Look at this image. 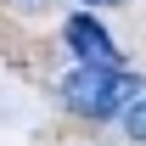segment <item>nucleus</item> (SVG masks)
<instances>
[{
  "instance_id": "f257e3e1",
  "label": "nucleus",
  "mask_w": 146,
  "mask_h": 146,
  "mask_svg": "<svg viewBox=\"0 0 146 146\" xmlns=\"http://www.w3.org/2000/svg\"><path fill=\"white\" fill-rule=\"evenodd\" d=\"M62 96H68V107L79 112V118H118V112L141 96V84L124 79L112 62H84V68L68 73Z\"/></svg>"
},
{
  "instance_id": "39448f33",
  "label": "nucleus",
  "mask_w": 146,
  "mask_h": 146,
  "mask_svg": "<svg viewBox=\"0 0 146 146\" xmlns=\"http://www.w3.org/2000/svg\"><path fill=\"white\" fill-rule=\"evenodd\" d=\"M90 6H112V0H90Z\"/></svg>"
},
{
  "instance_id": "7ed1b4c3",
  "label": "nucleus",
  "mask_w": 146,
  "mask_h": 146,
  "mask_svg": "<svg viewBox=\"0 0 146 146\" xmlns=\"http://www.w3.org/2000/svg\"><path fill=\"white\" fill-rule=\"evenodd\" d=\"M124 112H129V135H135V141H146V96H135Z\"/></svg>"
},
{
  "instance_id": "20e7f679",
  "label": "nucleus",
  "mask_w": 146,
  "mask_h": 146,
  "mask_svg": "<svg viewBox=\"0 0 146 146\" xmlns=\"http://www.w3.org/2000/svg\"><path fill=\"white\" fill-rule=\"evenodd\" d=\"M17 6H23V11H39V6H45V0H17Z\"/></svg>"
},
{
  "instance_id": "f03ea898",
  "label": "nucleus",
  "mask_w": 146,
  "mask_h": 146,
  "mask_svg": "<svg viewBox=\"0 0 146 146\" xmlns=\"http://www.w3.org/2000/svg\"><path fill=\"white\" fill-rule=\"evenodd\" d=\"M62 34H68V45L84 56V62H118V51H112V34H107L96 17H68V28H62Z\"/></svg>"
}]
</instances>
